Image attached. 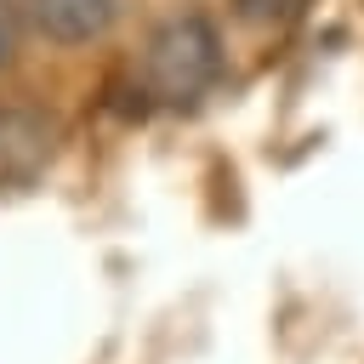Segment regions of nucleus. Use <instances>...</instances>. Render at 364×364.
<instances>
[{"label":"nucleus","instance_id":"nucleus-1","mask_svg":"<svg viewBox=\"0 0 364 364\" xmlns=\"http://www.w3.org/2000/svg\"><path fill=\"white\" fill-rule=\"evenodd\" d=\"M222 68H228L222 28H216L205 11H171V17L154 23V34L142 40L136 97H142V108L188 114V108H199V102L222 85Z\"/></svg>","mask_w":364,"mask_h":364},{"label":"nucleus","instance_id":"nucleus-2","mask_svg":"<svg viewBox=\"0 0 364 364\" xmlns=\"http://www.w3.org/2000/svg\"><path fill=\"white\" fill-rule=\"evenodd\" d=\"M57 125L28 102H0V188H23L51 165Z\"/></svg>","mask_w":364,"mask_h":364},{"label":"nucleus","instance_id":"nucleus-3","mask_svg":"<svg viewBox=\"0 0 364 364\" xmlns=\"http://www.w3.org/2000/svg\"><path fill=\"white\" fill-rule=\"evenodd\" d=\"M23 6H28V23H34L40 40H51V46H91V40H102L119 23L125 0H23Z\"/></svg>","mask_w":364,"mask_h":364},{"label":"nucleus","instance_id":"nucleus-4","mask_svg":"<svg viewBox=\"0 0 364 364\" xmlns=\"http://www.w3.org/2000/svg\"><path fill=\"white\" fill-rule=\"evenodd\" d=\"M228 6L245 28H290L307 11V0H228Z\"/></svg>","mask_w":364,"mask_h":364},{"label":"nucleus","instance_id":"nucleus-5","mask_svg":"<svg viewBox=\"0 0 364 364\" xmlns=\"http://www.w3.org/2000/svg\"><path fill=\"white\" fill-rule=\"evenodd\" d=\"M11 57V17H6V0H0V63Z\"/></svg>","mask_w":364,"mask_h":364}]
</instances>
